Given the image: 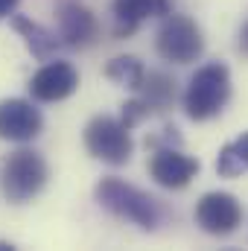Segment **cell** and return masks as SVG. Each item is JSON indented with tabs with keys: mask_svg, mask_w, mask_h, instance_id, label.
Here are the masks:
<instances>
[{
	"mask_svg": "<svg viewBox=\"0 0 248 251\" xmlns=\"http://www.w3.org/2000/svg\"><path fill=\"white\" fill-rule=\"evenodd\" d=\"M94 199L102 210H108L111 216L125 219L131 225H137L140 231H158V225L164 222V207L155 196L143 193L140 187L128 184L117 176L102 178L94 187Z\"/></svg>",
	"mask_w": 248,
	"mask_h": 251,
	"instance_id": "1",
	"label": "cell"
},
{
	"mask_svg": "<svg viewBox=\"0 0 248 251\" xmlns=\"http://www.w3.org/2000/svg\"><path fill=\"white\" fill-rule=\"evenodd\" d=\"M228 100H231V70L222 62H210L201 64L190 76L181 105H184V114L190 120L204 123V120L219 117L225 111Z\"/></svg>",
	"mask_w": 248,
	"mask_h": 251,
	"instance_id": "2",
	"label": "cell"
},
{
	"mask_svg": "<svg viewBox=\"0 0 248 251\" xmlns=\"http://www.w3.org/2000/svg\"><path fill=\"white\" fill-rule=\"evenodd\" d=\"M50 167L41 152L18 149L0 164V193L9 204H26L47 187Z\"/></svg>",
	"mask_w": 248,
	"mask_h": 251,
	"instance_id": "3",
	"label": "cell"
},
{
	"mask_svg": "<svg viewBox=\"0 0 248 251\" xmlns=\"http://www.w3.org/2000/svg\"><path fill=\"white\" fill-rule=\"evenodd\" d=\"M85 149L91 158L108 164V167H123L134 155V140H131V128L120 117H108L99 114L85 126Z\"/></svg>",
	"mask_w": 248,
	"mask_h": 251,
	"instance_id": "4",
	"label": "cell"
},
{
	"mask_svg": "<svg viewBox=\"0 0 248 251\" xmlns=\"http://www.w3.org/2000/svg\"><path fill=\"white\" fill-rule=\"evenodd\" d=\"M155 50H158V56L164 62L193 64L196 59H201V53H204V38H201L198 24L193 18H187V15L170 12L161 21V26H158Z\"/></svg>",
	"mask_w": 248,
	"mask_h": 251,
	"instance_id": "5",
	"label": "cell"
},
{
	"mask_svg": "<svg viewBox=\"0 0 248 251\" xmlns=\"http://www.w3.org/2000/svg\"><path fill=\"white\" fill-rule=\"evenodd\" d=\"M196 225L210 237H231L243 225V204L234 193H204L196 201Z\"/></svg>",
	"mask_w": 248,
	"mask_h": 251,
	"instance_id": "6",
	"label": "cell"
},
{
	"mask_svg": "<svg viewBox=\"0 0 248 251\" xmlns=\"http://www.w3.org/2000/svg\"><path fill=\"white\" fill-rule=\"evenodd\" d=\"M198 161L181 152V146H155L149 158V176L164 190H184L198 176Z\"/></svg>",
	"mask_w": 248,
	"mask_h": 251,
	"instance_id": "7",
	"label": "cell"
},
{
	"mask_svg": "<svg viewBox=\"0 0 248 251\" xmlns=\"http://www.w3.org/2000/svg\"><path fill=\"white\" fill-rule=\"evenodd\" d=\"M29 97L38 102H62L67 97H73L79 91V70L70 62H50L41 64L32 79H29Z\"/></svg>",
	"mask_w": 248,
	"mask_h": 251,
	"instance_id": "8",
	"label": "cell"
},
{
	"mask_svg": "<svg viewBox=\"0 0 248 251\" xmlns=\"http://www.w3.org/2000/svg\"><path fill=\"white\" fill-rule=\"evenodd\" d=\"M41 131H44V117L29 100L12 97V100L0 102V140L29 143Z\"/></svg>",
	"mask_w": 248,
	"mask_h": 251,
	"instance_id": "9",
	"label": "cell"
},
{
	"mask_svg": "<svg viewBox=\"0 0 248 251\" xmlns=\"http://www.w3.org/2000/svg\"><path fill=\"white\" fill-rule=\"evenodd\" d=\"M59 35H62L64 47L70 50H85L97 41L99 35V24L94 18V12L82 3V0H59Z\"/></svg>",
	"mask_w": 248,
	"mask_h": 251,
	"instance_id": "10",
	"label": "cell"
},
{
	"mask_svg": "<svg viewBox=\"0 0 248 251\" xmlns=\"http://www.w3.org/2000/svg\"><path fill=\"white\" fill-rule=\"evenodd\" d=\"M173 12V0H111V15H114V35L128 38L134 35L146 21L152 18H167Z\"/></svg>",
	"mask_w": 248,
	"mask_h": 251,
	"instance_id": "11",
	"label": "cell"
},
{
	"mask_svg": "<svg viewBox=\"0 0 248 251\" xmlns=\"http://www.w3.org/2000/svg\"><path fill=\"white\" fill-rule=\"evenodd\" d=\"M9 24H12V29L21 35V41L26 44V50L32 53V59H38V62H50V59L64 47V41H62L59 32L47 29L44 24L32 21L29 15H12Z\"/></svg>",
	"mask_w": 248,
	"mask_h": 251,
	"instance_id": "12",
	"label": "cell"
},
{
	"mask_svg": "<svg viewBox=\"0 0 248 251\" xmlns=\"http://www.w3.org/2000/svg\"><path fill=\"white\" fill-rule=\"evenodd\" d=\"M140 100L152 108V114L155 111H167L175 102V82L167 73H161V70H149L143 85H140Z\"/></svg>",
	"mask_w": 248,
	"mask_h": 251,
	"instance_id": "13",
	"label": "cell"
},
{
	"mask_svg": "<svg viewBox=\"0 0 248 251\" xmlns=\"http://www.w3.org/2000/svg\"><path fill=\"white\" fill-rule=\"evenodd\" d=\"M216 173H219L222 178H240V176L248 173V131L219 149Z\"/></svg>",
	"mask_w": 248,
	"mask_h": 251,
	"instance_id": "14",
	"label": "cell"
},
{
	"mask_svg": "<svg viewBox=\"0 0 248 251\" xmlns=\"http://www.w3.org/2000/svg\"><path fill=\"white\" fill-rule=\"evenodd\" d=\"M102 73H105V79H111L114 85L128 88V91H140V85L146 79V67L134 56H114L111 62L105 64Z\"/></svg>",
	"mask_w": 248,
	"mask_h": 251,
	"instance_id": "15",
	"label": "cell"
},
{
	"mask_svg": "<svg viewBox=\"0 0 248 251\" xmlns=\"http://www.w3.org/2000/svg\"><path fill=\"white\" fill-rule=\"evenodd\" d=\"M149 114H152V108H149V105H146L140 97H134V100H128V102L123 105V111H120V120H123L128 128H134V126L143 123Z\"/></svg>",
	"mask_w": 248,
	"mask_h": 251,
	"instance_id": "16",
	"label": "cell"
},
{
	"mask_svg": "<svg viewBox=\"0 0 248 251\" xmlns=\"http://www.w3.org/2000/svg\"><path fill=\"white\" fill-rule=\"evenodd\" d=\"M18 3H21V0H0V21L12 18V15H15V9H18Z\"/></svg>",
	"mask_w": 248,
	"mask_h": 251,
	"instance_id": "17",
	"label": "cell"
},
{
	"mask_svg": "<svg viewBox=\"0 0 248 251\" xmlns=\"http://www.w3.org/2000/svg\"><path fill=\"white\" fill-rule=\"evenodd\" d=\"M240 53L248 56V21L243 24V29H240Z\"/></svg>",
	"mask_w": 248,
	"mask_h": 251,
	"instance_id": "18",
	"label": "cell"
},
{
	"mask_svg": "<svg viewBox=\"0 0 248 251\" xmlns=\"http://www.w3.org/2000/svg\"><path fill=\"white\" fill-rule=\"evenodd\" d=\"M12 249H15L12 243H0V251H12Z\"/></svg>",
	"mask_w": 248,
	"mask_h": 251,
	"instance_id": "19",
	"label": "cell"
}]
</instances>
